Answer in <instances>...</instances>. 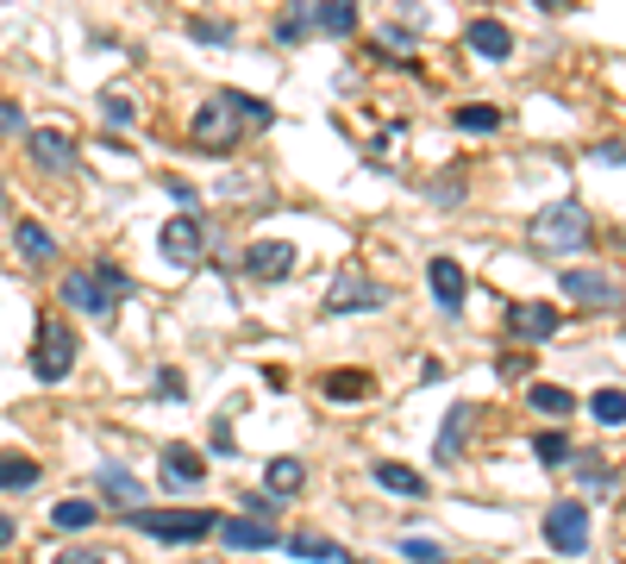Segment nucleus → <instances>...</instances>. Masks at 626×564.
<instances>
[{
  "label": "nucleus",
  "instance_id": "nucleus-36",
  "mask_svg": "<svg viewBox=\"0 0 626 564\" xmlns=\"http://www.w3.org/2000/svg\"><path fill=\"white\" fill-rule=\"evenodd\" d=\"M188 38H195V45H232V26H225V20H195Z\"/></svg>",
  "mask_w": 626,
  "mask_h": 564
},
{
  "label": "nucleus",
  "instance_id": "nucleus-37",
  "mask_svg": "<svg viewBox=\"0 0 626 564\" xmlns=\"http://www.w3.org/2000/svg\"><path fill=\"white\" fill-rule=\"evenodd\" d=\"M275 508H282V502H275L270 489H257V495H245V514H250V520H263V527L275 520Z\"/></svg>",
  "mask_w": 626,
  "mask_h": 564
},
{
  "label": "nucleus",
  "instance_id": "nucleus-5",
  "mask_svg": "<svg viewBox=\"0 0 626 564\" xmlns=\"http://www.w3.org/2000/svg\"><path fill=\"white\" fill-rule=\"evenodd\" d=\"M70 370H75V333L63 320H45V327H38V345H32V377H38V383H63Z\"/></svg>",
  "mask_w": 626,
  "mask_h": 564
},
{
  "label": "nucleus",
  "instance_id": "nucleus-41",
  "mask_svg": "<svg viewBox=\"0 0 626 564\" xmlns=\"http://www.w3.org/2000/svg\"><path fill=\"white\" fill-rule=\"evenodd\" d=\"M163 188H170L175 201H182V213H188V207H195V195H200V188H188L182 176H163Z\"/></svg>",
  "mask_w": 626,
  "mask_h": 564
},
{
  "label": "nucleus",
  "instance_id": "nucleus-46",
  "mask_svg": "<svg viewBox=\"0 0 626 564\" xmlns=\"http://www.w3.org/2000/svg\"><path fill=\"white\" fill-rule=\"evenodd\" d=\"M0 201H7V182H0Z\"/></svg>",
  "mask_w": 626,
  "mask_h": 564
},
{
  "label": "nucleus",
  "instance_id": "nucleus-10",
  "mask_svg": "<svg viewBox=\"0 0 626 564\" xmlns=\"http://www.w3.org/2000/svg\"><path fill=\"white\" fill-rule=\"evenodd\" d=\"M557 289H564L570 302H582V308H614V302H621L614 277H601V270H564V277H557Z\"/></svg>",
  "mask_w": 626,
  "mask_h": 564
},
{
  "label": "nucleus",
  "instance_id": "nucleus-43",
  "mask_svg": "<svg viewBox=\"0 0 626 564\" xmlns=\"http://www.w3.org/2000/svg\"><path fill=\"white\" fill-rule=\"evenodd\" d=\"M25 126V120H20V107H13V101H0V132H20Z\"/></svg>",
  "mask_w": 626,
  "mask_h": 564
},
{
  "label": "nucleus",
  "instance_id": "nucleus-15",
  "mask_svg": "<svg viewBox=\"0 0 626 564\" xmlns=\"http://www.w3.org/2000/svg\"><path fill=\"white\" fill-rule=\"evenodd\" d=\"M25 157H32L45 176H70L75 170V145L63 132H32V138H25Z\"/></svg>",
  "mask_w": 626,
  "mask_h": 564
},
{
  "label": "nucleus",
  "instance_id": "nucleus-35",
  "mask_svg": "<svg viewBox=\"0 0 626 564\" xmlns=\"http://www.w3.org/2000/svg\"><path fill=\"white\" fill-rule=\"evenodd\" d=\"M576 470H582V483L589 489H614L621 477H614V464H601V458H576Z\"/></svg>",
  "mask_w": 626,
  "mask_h": 564
},
{
  "label": "nucleus",
  "instance_id": "nucleus-11",
  "mask_svg": "<svg viewBox=\"0 0 626 564\" xmlns=\"http://www.w3.org/2000/svg\"><path fill=\"white\" fill-rule=\"evenodd\" d=\"M157 470H163V489H200L207 483V458H200L195 445H163Z\"/></svg>",
  "mask_w": 626,
  "mask_h": 564
},
{
  "label": "nucleus",
  "instance_id": "nucleus-34",
  "mask_svg": "<svg viewBox=\"0 0 626 564\" xmlns=\"http://www.w3.org/2000/svg\"><path fill=\"white\" fill-rule=\"evenodd\" d=\"M182 395H188V377H182L175 364H163V370H157V402H182Z\"/></svg>",
  "mask_w": 626,
  "mask_h": 564
},
{
  "label": "nucleus",
  "instance_id": "nucleus-28",
  "mask_svg": "<svg viewBox=\"0 0 626 564\" xmlns=\"http://www.w3.org/2000/svg\"><path fill=\"white\" fill-rule=\"evenodd\" d=\"M589 414H596V427H626V402H621V389L607 383L596 395V402H589Z\"/></svg>",
  "mask_w": 626,
  "mask_h": 564
},
{
  "label": "nucleus",
  "instance_id": "nucleus-9",
  "mask_svg": "<svg viewBox=\"0 0 626 564\" xmlns=\"http://www.w3.org/2000/svg\"><path fill=\"white\" fill-rule=\"evenodd\" d=\"M295 270V245L289 238H250L245 245V277L250 282H282Z\"/></svg>",
  "mask_w": 626,
  "mask_h": 564
},
{
  "label": "nucleus",
  "instance_id": "nucleus-29",
  "mask_svg": "<svg viewBox=\"0 0 626 564\" xmlns=\"http://www.w3.org/2000/svg\"><path fill=\"white\" fill-rule=\"evenodd\" d=\"M451 126H457V132H495L501 126V107H457V113H451Z\"/></svg>",
  "mask_w": 626,
  "mask_h": 564
},
{
  "label": "nucleus",
  "instance_id": "nucleus-25",
  "mask_svg": "<svg viewBox=\"0 0 626 564\" xmlns=\"http://www.w3.org/2000/svg\"><path fill=\"white\" fill-rule=\"evenodd\" d=\"M314 26H320L326 38H351V32H357V0H320Z\"/></svg>",
  "mask_w": 626,
  "mask_h": 564
},
{
  "label": "nucleus",
  "instance_id": "nucleus-3",
  "mask_svg": "<svg viewBox=\"0 0 626 564\" xmlns=\"http://www.w3.org/2000/svg\"><path fill=\"white\" fill-rule=\"evenodd\" d=\"M125 520H132L150 545H200V539L213 534L220 514H207V508H132Z\"/></svg>",
  "mask_w": 626,
  "mask_h": 564
},
{
  "label": "nucleus",
  "instance_id": "nucleus-45",
  "mask_svg": "<svg viewBox=\"0 0 626 564\" xmlns=\"http://www.w3.org/2000/svg\"><path fill=\"white\" fill-rule=\"evenodd\" d=\"M539 13H570V0H532Z\"/></svg>",
  "mask_w": 626,
  "mask_h": 564
},
{
  "label": "nucleus",
  "instance_id": "nucleus-1",
  "mask_svg": "<svg viewBox=\"0 0 626 564\" xmlns=\"http://www.w3.org/2000/svg\"><path fill=\"white\" fill-rule=\"evenodd\" d=\"M275 126L270 101H250L245 88H213L200 101L195 126H188V151H207V157H232L245 145V132H263Z\"/></svg>",
  "mask_w": 626,
  "mask_h": 564
},
{
  "label": "nucleus",
  "instance_id": "nucleus-7",
  "mask_svg": "<svg viewBox=\"0 0 626 564\" xmlns=\"http://www.w3.org/2000/svg\"><path fill=\"white\" fill-rule=\"evenodd\" d=\"M507 333L520 339V345H545V339L564 333V314L551 308V302H507Z\"/></svg>",
  "mask_w": 626,
  "mask_h": 564
},
{
  "label": "nucleus",
  "instance_id": "nucleus-32",
  "mask_svg": "<svg viewBox=\"0 0 626 564\" xmlns=\"http://www.w3.org/2000/svg\"><path fill=\"white\" fill-rule=\"evenodd\" d=\"M32 483H38L32 458H0V489H32Z\"/></svg>",
  "mask_w": 626,
  "mask_h": 564
},
{
  "label": "nucleus",
  "instance_id": "nucleus-6",
  "mask_svg": "<svg viewBox=\"0 0 626 564\" xmlns=\"http://www.w3.org/2000/svg\"><path fill=\"white\" fill-rule=\"evenodd\" d=\"M545 545L551 552H564V559L589 552V502H576V495L551 502L545 508Z\"/></svg>",
  "mask_w": 626,
  "mask_h": 564
},
{
  "label": "nucleus",
  "instance_id": "nucleus-4",
  "mask_svg": "<svg viewBox=\"0 0 626 564\" xmlns=\"http://www.w3.org/2000/svg\"><path fill=\"white\" fill-rule=\"evenodd\" d=\"M389 308V282L364 277V270H339L326 289V314H376Z\"/></svg>",
  "mask_w": 626,
  "mask_h": 564
},
{
  "label": "nucleus",
  "instance_id": "nucleus-33",
  "mask_svg": "<svg viewBox=\"0 0 626 564\" xmlns=\"http://www.w3.org/2000/svg\"><path fill=\"white\" fill-rule=\"evenodd\" d=\"M401 559H414V564H451L445 545H432V539H401Z\"/></svg>",
  "mask_w": 626,
  "mask_h": 564
},
{
  "label": "nucleus",
  "instance_id": "nucleus-44",
  "mask_svg": "<svg viewBox=\"0 0 626 564\" xmlns=\"http://www.w3.org/2000/svg\"><path fill=\"white\" fill-rule=\"evenodd\" d=\"M20 539V527H13V514H0V545H13Z\"/></svg>",
  "mask_w": 626,
  "mask_h": 564
},
{
  "label": "nucleus",
  "instance_id": "nucleus-27",
  "mask_svg": "<svg viewBox=\"0 0 626 564\" xmlns=\"http://www.w3.org/2000/svg\"><path fill=\"white\" fill-rule=\"evenodd\" d=\"M289 552H295V559H314V564L339 559V545H332L326 534H289Z\"/></svg>",
  "mask_w": 626,
  "mask_h": 564
},
{
  "label": "nucleus",
  "instance_id": "nucleus-23",
  "mask_svg": "<svg viewBox=\"0 0 626 564\" xmlns=\"http://www.w3.org/2000/svg\"><path fill=\"white\" fill-rule=\"evenodd\" d=\"M95 520H100V502H88V495H70V502L50 508V527H57V534H82V527H95Z\"/></svg>",
  "mask_w": 626,
  "mask_h": 564
},
{
  "label": "nucleus",
  "instance_id": "nucleus-22",
  "mask_svg": "<svg viewBox=\"0 0 626 564\" xmlns=\"http://www.w3.org/2000/svg\"><path fill=\"white\" fill-rule=\"evenodd\" d=\"M263 483H270L275 502H289V495H300V489H307V464H300V458H270Z\"/></svg>",
  "mask_w": 626,
  "mask_h": 564
},
{
  "label": "nucleus",
  "instance_id": "nucleus-12",
  "mask_svg": "<svg viewBox=\"0 0 626 564\" xmlns=\"http://www.w3.org/2000/svg\"><path fill=\"white\" fill-rule=\"evenodd\" d=\"M63 302H70L75 314H95V320H113V308H120V302L88 277V270H70V277H63Z\"/></svg>",
  "mask_w": 626,
  "mask_h": 564
},
{
  "label": "nucleus",
  "instance_id": "nucleus-24",
  "mask_svg": "<svg viewBox=\"0 0 626 564\" xmlns=\"http://www.w3.org/2000/svg\"><path fill=\"white\" fill-rule=\"evenodd\" d=\"M314 13H320V0H289V13L275 20V45H300L314 32Z\"/></svg>",
  "mask_w": 626,
  "mask_h": 564
},
{
  "label": "nucleus",
  "instance_id": "nucleus-39",
  "mask_svg": "<svg viewBox=\"0 0 626 564\" xmlns=\"http://www.w3.org/2000/svg\"><path fill=\"white\" fill-rule=\"evenodd\" d=\"M100 113H107L113 126H132V101H125V95H107V101H100Z\"/></svg>",
  "mask_w": 626,
  "mask_h": 564
},
{
  "label": "nucleus",
  "instance_id": "nucleus-38",
  "mask_svg": "<svg viewBox=\"0 0 626 564\" xmlns=\"http://www.w3.org/2000/svg\"><path fill=\"white\" fill-rule=\"evenodd\" d=\"M50 564H107V552H100V545H63Z\"/></svg>",
  "mask_w": 626,
  "mask_h": 564
},
{
  "label": "nucleus",
  "instance_id": "nucleus-20",
  "mask_svg": "<svg viewBox=\"0 0 626 564\" xmlns=\"http://www.w3.org/2000/svg\"><path fill=\"white\" fill-rule=\"evenodd\" d=\"M13 245H20L25 263H50V257H57V238H50L45 220H20V226H13Z\"/></svg>",
  "mask_w": 626,
  "mask_h": 564
},
{
  "label": "nucleus",
  "instance_id": "nucleus-19",
  "mask_svg": "<svg viewBox=\"0 0 626 564\" xmlns=\"http://www.w3.org/2000/svg\"><path fill=\"white\" fill-rule=\"evenodd\" d=\"M470 420H476V408H470V402H457V408L445 414V427H439V445H432V458H439V464L464 458V439H470Z\"/></svg>",
  "mask_w": 626,
  "mask_h": 564
},
{
  "label": "nucleus",
  "instance_id": "nucleus-8",
  "mask_svg": "<svg viewBox=\"0 0 626 564\" xmlns=\"http://www.w3.org/2000/svg\"><path fill=\"white\" fill-rule=\"evenodd\" d=\"M157 245H163V257L170 263H200L207 257V226H200V213H175V220H163V232H157Z\"/></svg>",
  "mask_w": 626,
  "mask_h": 564
},
{
  "label": "nucleus",
  "instance_id": "nucleus-13",
  "mask_svg": "<svg viewBox=\"0 0 626 564\" xmlns=\"http://www.w3.org/2000/svg\"><path fill=\"white\" fill-rule=\"evenodd\" d=\"M426 282H432V302L445 314L464 308V295H470V277H464V263H451V257H432L426 263Z\"/></svg>",
  "mask_w": 626,
  "mask_h": 564
},
{
  "label": "nucleus",
  "instance_id": "nucleus-26",
  "mask_svg": "<svg viewBox=\"0 0 626 564\" xmlns=\"http://www.w3.org/2000/svg\"><path fill=\"white\" fill-rule=\"evenodd\" d=\"M526 402L545 414V420H564V414L576 408V395H570L564 383H532V395H526Z\"/></svg>",
  "mask_w": 626,
  "mask_h": 564
},
{
  "label": "nucleus",
  "instance_id": "nucleus-2",
  "mask_svg": "<svg viewBox=\"0 0 626 564\" xmlns=\"http://www.w3.org/2000/svg\"><path fill=\"white\" fill-rule=\"evenodd\" d=\"M589 232H596V220H589V207L582 201H551L532 213V245L545 257H564V252H582L589 245Z\"/></svg>",
  "mask_w": 626,
  "mask_h": 564
},
{
  "label": "nucleus",
  "instance_id": "nucleus-14",
  "mask_svg": "<svg viewBox=\"0 0 626 564\" xmlns=\"http://www.w3.org/2000/svg\"><path fill=\"white\" fill-rule=\"evenodd\" d=\"M95 489H100V502H107V508H120V514L145 508V483H138L132 470H120V464H100Z\"/></svg>",
  "mask_w": 626,
  "mask_h": 564
},
{
  "label": "nucleus",
  "instance_id": "nucleus-31",
  "mask_svg": "<svg viewBox=\"0 0 626 564\" xmlns=\"http://www.w3.org/2000/svg\"><path fill=\"white\" fill-rule=\"evenodd\" d=\"M464 188H470V182H464V170H445V176H432V188H426V195H432L439 207H457V201H464Z\"/></svg>",
  "mask_w": 626,
  "mask_h": 564
},
{
  "label": "nucleus",
  "instance_id": "nucleus-21",
  "mask_svg": "<svg viewBox=\"0 0 626 564\" xmlns=\"http://www.w3.org/2000/svg\"><path fill=\"white\" fill-rule=\"evenodd\" d=\"M320 389L332 395V402H370L376 377H370V370H332V377H320Z\"/></svg>",
  "mask_w": 626,
  "mask_h": 564
},
{
  "label": "nucleus",
  "instance_id": "nucleus-30",
  "mask_svg": "<svg viewBox=\"0 0 626 564\" xmlns=\"http://www.w3.org/2000/svg\"><path fill=\"white\" fill-rule=\"evenodd\" d=\"M532 458L557 470V464H570L576 452H570V439H564V433H539V439H532Z\"/></svg>",
  "mask_w": 626,
  "mask_h": 564
},
{
  "label": "nucleus",
  "instance_id": "nucleus-42",
  "mask_svg": "<svg viewBox=\"0 0 626 564\" xmlns=\"http://www.w3.org/2000/svg\"><path fill=\"white\" fill-rule=\"evenodd\" d=\"M382 45H389V51H407V45H414V32H401V26H389V32H382Z\"/></svg>",
  "mask_w": 626,
  "mask_h": 564
},
{
  "label": "nucleus",
  "instance_id": "nucleus-16",
  "mask_svg": "<svg viewBox=\"0 0 626 564\" xmlns=\"http://www.w3.org/2000/svg\"><path fill=\"white\" fill-rule=\"evenodd\" d=\"M464 45H470L476 57H489V63H507V57H514V32L501 26V20H470V26H464Z\"/></svg>",
  "mask_w": 626,
  "mask_h": 564
},
{
  "label": "nucleus",
  "instance_id": "nucleus-40",
  "mask_svg": "<svg viewBox=\"0 0 626 564\" xmlns=\"http://www.w3.org/2000/svg\"><path fill=\"white\" fill-rule=\"evenodd\" d=\"M213 452H220V458H232V452H238V445H232V420H213Z\"/></svg>",
  "mask_w": 626,
  "mask_h": 564
},
{
  "label": "nucleus",
  "instance_id": "nucleus-18",
  "mask_svg": "<svg viewBox=\"0 0 626 564\" xmlns=\"http://www.w3.org/2000/svg\"><path fill=\"white\" fill-rule=\"evenodd\" d=\"M376 483L389 489V495H401V502H420L426 495V477L414 470V464H395V458H376V470H370Z\"/></svg>",
  "mask_w": 626,
  "mask_h": 564
},
{
  "label": "nucleus",
  "instance_id": "nucleus-17",
  "mask_svg": "<svg viewBox=\"0 0 626 564\" xmlns=\"http://www.w3.org/2000/svg\"><path fill=\"white\" fill-rule=\"evenodd\" d=\"M213 534H220L232 552H263V545H275V534L263 520H250V514H225V520H213Z\"/></svg>",
  "mask_w": 626,
  "mask_h": 564
}]
</instances>
